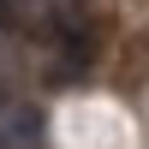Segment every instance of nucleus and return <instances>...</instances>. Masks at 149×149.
<instances>
[{
	"mask_svg": "<svg viewBox=\"0 0 149 149\" xmlns=\"http://www.w3.org/2000/svg\"><path fill=\"white\" fill-rule=\"evenodd\" d=\"M0 149H18V137H12V125H0Z\"/></svg>",
	"mask_w": 149,
	"mask_h": 149,
	"instance_id": "f257e3e1",
	"label": "nucleus"
}]
</instances>
